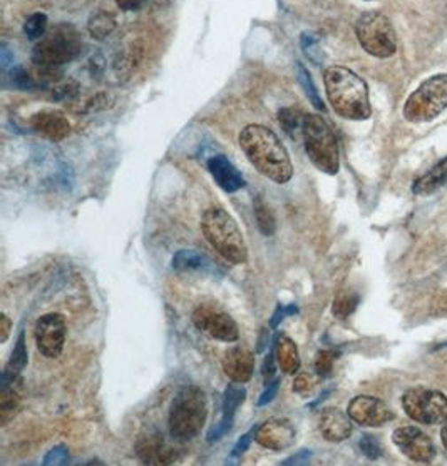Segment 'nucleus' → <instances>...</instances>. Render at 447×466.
<instances>
[{"mask_svg":"<svg viewBox=\"0 0 447 466\" xmlns=\"http://www.w3.org/2000/svg\"><path fill=\"white\" fill-rule=\"evenodd\" d=\"M67 463H69V450L64 445H58L51 448L45 453L44 462H43L44 466L67 465Z\"/></svg>","mask_w":447,"mask_h":466,"instance_id":"473e14b6","label":"nucleus"},{"mask_svg":"<svg viewBox=\"0 0 447 466\" xmlns=\"http://www.w3.org/2000/svg\"><path fill=\"white\" fill-rule=\"evenodd\" d=\"M30 126L39 136L52 143L64 141L71 134V124L67 117L54 109H44L35 113L30 117Z\"/></svg>","mask_w":447,"mask_h":466,"instance_id":"dca6fc26","label":"nucleus"},{"mask_svg":"<svg viewBox=\"0 0 447 466\" xmlns=\"http://www.w3.org/2000/svg\"><path fill=\"white\" fill-rule=\"evenodd\" d=\"M358 447L369 460H377L382 454V447H380L379 439L372 435H362L360 441H358Z\"/></svg>","mask_w":447,"mask_h":466,"instance_id":"2f4dec72","label":"nucleus"},{"mask_svg":"<svg viewBox=\"0 0 447 466\" xmlns=\"http://www.w3.org/2000/svg\"><path fill=\"white\" fill-rule=\"evenodd\" d=\"M171 268L175 271H196V273H209L215 275L216 264H213L207 254L194 249H181L173 260Z\"/></svg>","mask_w":447,"mask_h":466,"instance_id":"412c9836","label":"nucleus"},{"mask_svg":"<svg viewBox=\"0 0 447 466\" xmlns=\"http://www.w3.org/2000/svg\"><path fill=\"white\" fill-rule=\"evenodd\" d=\"M247 398V390L243 388V383H230L226 386L224 394V420L233 423L237 409L243 405Z\"/></svg>","mask_w":447,"mask_h":466,"instance_id":"b1692460","label":"nucleus"},{"mask_svg":"<svg viewBox=\"0 0 447 466\" xmlns=\"http://www.w3.org/2000/svg\"><path fill=\"white\" fill-rule=\"evenodd\" d=\"M209 175H213L215 183L224 190V192H237L247 186V181L239 169L231 164V160L226 156H213L208 159Z\"/></svg>","mask_w":447,"mask_h":466,"instance_id":"6ab92c4d","label":"nucleus"},{"mask_svg":"<svg viewBox=\"0 0 447 466\" xmlns=\"http://www.w3.org/2000/svg\"><path fill=\"white\" fill-rule=\"evenodd\" d=\"M255 219H256V226L260 229V233L265 236H271L277 229V222H275V216L271 214L269 206L265 205L262 199H256L255 203Z\"/></svg>","mask_w":447,"mask_h":466,"instance_id":"cd10ccee","label":"nucleus"},{"mask_svg":"<svg viewBox=\"0 0 447 466\" xmlns=\"http://www.w3.org/2000/svg\"><path fill=\"white\" fill-rule=\"evenodd\" d=\"M349 416L352 418V422L362 424V426H382L392 422L396 418L394 411L388 408V405L373 396H356L347 408Z\"/></svg>","mask_w":447,"mask_h":466,"instance_id":"ddd939ff","label":"nucleus"},{"mask_svg":"<svg viewBox=\"0 0 447 466\" xmlns=\"http://www.w3.org/2000/svg\"><path fill=\"white\" fill-rule=\"evenodd\" d=\"M275 358L277 364L282 369L285 375H297L302 366L300 353H298L297 345L290 336L278 335L275 339Z\"/></svg>","mask_w":447,"mask_h":466,"instance_id":"aec40b11","label":"nucleus"},{"mask_svg":"<svg viewBox=\"0 0 447 466\" xmlns=\"http://www.w3.org/2000/svg\"><path fill=\"white\" fill-rule=\"evenodd\" d=\"M116 27H118L116 17L107 11L94 12L88 22L90 37L96 41H105L106 37H109Z\"/></svg>","mask_w":447,"mask_h":466,"instance_id":"5701e85b","label":"nucleus"},{"mask_svg":"<svg viewBox=\"0 0 447 466\" xmlns=\"http://www.w3.org/2000/svg\"><path fill=\"white\" fill-rule=\"evenodd\" d=\"M275 350L270 351L269 354L265 356V361H263V368H262V373H263V378L265 381H270L275 375Z\"/></svg>","mask_w":447,"mask_h":466,"instance_id":"a19ab883","label":"nucleus"},{"mask_svg":"<svg viewBox=\"0 0 447 466\" xmlns=\"http://www.w3.org/2000/svg\"><path fill=\"white\" fill-rule=\"evenodd\" d=\"M278 386H280V378L271 379L269 384H267L265 392H263L262 396L258 398V403H256V407H260V408H262V407H267L269 403H271V401H273V398H275L277 393H278Z\"/></svg>","mask_w":447,"mask_h":466,"instance_id":"c9c22d12","label":"nucleus"},{"mask_svg":"<svg viewBox=\"0 0 447 466\" xmlns=\"http://www.w3.org/2000/svg\"><path fill=\"white\" fill-rule=\"evenodd\" d=\"M20 407V394L15 386H2L0 393V426L11 422Z\"/></svg>","mask_w":447,"mask_h":466,"instance_id":"393cba45","label":"nucleus"},{"mask_svg":"<svg viewBox=\"0 0 447 466\" xmlns=\"http://www.w3.org/2000/svg\"><path fill=\"white\" fill-rule=\"evenodd\" d=\"M297 313L298 307H295V305H290V307H284V305H280V307H277L275 315L271 316V320H270V326H271V328H277V326L280 324V321H284L286 316L297 315Z\"/></svg>","mask_w":447,"mask_h":466,"instance_id":"4c0bfd02","label":"nucleus"},{"mask_svg":"<svg viewBox=\"0 0 447 466\" xmlns=\"http://www.w3.org/2000/svg\"><path fill=\"white\" fill-rule=\"evenodd\" d=\"M300 44H302V49L307 52V56L315 60V52H318V49H317V45L318 44H317V39L313 37L312 34L303 32L302 37H300ZM315 62H317V60H315Z\"/></svg>","mask_w":447,"mask_h":466,"instance_id":"58836bf2","label":"nucleus"},{"mask_svg":"<svg viewBox=\"0 0 447 466\" xmlns=\"http://www.w3.org/2000/svg\"><path fill=\"white\" fill-rule=\"evenodd\" d=\"M447 184V156L435 164L429 173L419 177L412 186V192L418 196H429Z\"/></svg>","mask_w":447,"mask_h":466,"instance_id":"4be33fe9","label":"nucleus"},{"mask_svg":"<svg viewBox=\"0 0 447 466\" xmlns=\"http://www.w3.org/2000/svg\"><path fill=\"white\" fill-rule=\"evenodd\" d=\"M324 84L328 103L339 116L349 120H365L372 116L367 82L349 67H327Z\"/></svg>","mask_w":447,"mask_h":466,"instance_id":"f03ea898","label":"nucleus"},{"mask_svg":"<svg viewBox=\"0 0 447 466\" xmlns=\"http://www.w3.org/2000/svg\"><path fill=\"white\" fill-rule=\"evenodd\" d=\"M11 77H12V82H14L15 86H19L20 89L35 88V79H32L30 74L24 67H20V66H17L15 69H12Z\"/></svg>","mask_w":447,"mask_h":466,"instance_id":"72a5a7b5","label":"nucleus"},{"mask_svg":"<svg viewBox=\"0 0 447 466\" xmlns=\"http://www.w3.org/2000/svg\"><path fill=\"white\" fill-rule=\"evenodd\" d=\"M392 441L405 458L416 463H429L435 458L433 439L416 426H401L392 433Z\"/></svg>","mask_w":447,"mask_h":466,"instance_id":"f8f14e48","label":"nucleus"},{"mask_svg":"<svg viewBox=\"0 0 447 466\" xmlns=\"http://www.w3.org/2000/svg\"><path fill=\"white\" fill-rule=\"evenodd\" d=\"M302 137L305 152L313 166L324 175H335L341 169V151L335 132L318 114H305Z\"/></svg>","mask_w":447,"mask_h":466,"instance_id":"39448f33","label":"nucleus"},{"mask_svg":"<svg viewBox=\"0 0 447 466\" xmlns=\"http://www.w3.org/2000/svg\"><path fill=\"white\" fill-rule=\"evenodd\" d=\"M224 375L235 383H248L255 373L254 351L245 346L230 348L224 354Z\"/></svg>","mask_w":447,"mask_h":466,"instance_id":"a211bd4d","label":"nucleus"},{"mask_svg":"<svg viewBox=\"0 0 447 466\" xmlns=\"http://www.w3.org/2000/svg\"><path fill=\"white\" fill-rule=\"evenodd\" d=\"M447 107V74L426 79L404 104V119L412 124L431 122Z\"/></svg>","mask_w":447,"mask_h":466,"instance_id":"0eeeda50","label":"nucleus"},{"mask_svg":"<svg viewBox=\"0 0 447 466\" xmlns=\"http://www.w3.org/2000/svg\"><path fill=\"white\" fill-rule=\"evenodd\" d=\"M367 2H371V0H367Z\"/></svg>","mask_w":447,"mask_h":466,"instance_id":"49530a36","label":"nucleus"},{"mask_svg":"<svg viewBox=\"0 0 447 466\" xmlns=\"http://www.w3.org/2000/svg\"><path fill=\"white\" fill-rule=\"evenodd\" d=\"M303 119H305V114H302L298 109H294V107H286L278 113V122L290 137H297L298 132H302Z\"/></svg>","mask_w":447,"mask_h":466,"instance_id":"bb28decb","label":"nucleus"},{"mask_svg":"<svg viewBox=\"0 0 447 466\" xmlns=\"http://www.w3.org/2000/svg\"><path fill=\"white\" fill-rule=\"evenodd\" d=\"M358 301H360V299H358L356 292H341V294L335 298V301H333L332 311H333V315H335L337 318L345 320V318H349V316L356 311V307H358Z\"/></svg>","mask_w":447,"mask_h":466,"instance_id":"c756f323","label":"nucleus"},{"mask_svg":"<svg viewBox=\"0 0 447 466\" xmlns=\"http://www.w3.org/2000/svg\"><path fill=\"white\" fill-rule=\"evenodd\" d=\"M201 231L207 241L231 264L248 260V248L235 218L222 207H211L201 218Z\"/></svg>","mask_w":447,"mask_h":466,"instance_id":"20e7f679","label":"nucleus"},{"mask_svg":"<svg viewBox=\"0 0 447 466\" xmlns=\"http://www.w3.org/2000/svg\"><path fill=\"white\" fill-rule=\"evenodd\" d=\"M297 75L298 82H300L302 89L305 90V94H307V97L310 99V103L313 104V107H315V109H318V111H325V104H324L322 97H320V94H318V90H317V88H315L312 74L309 73V71L305 69V66H303V64H300V62H298Z\"/></svg>","mask_w":447,"mask_h":466,"instance_id":"a878e982","label":"nucleus"},{"mask_svg":"<svg viewBox=\"0 0 447 466\" xmlns=\"http://www.w3.org/2000/svg\"><path fill=\"white\" fill-rule=\"evenodd\" d=\"M82 50V37L71 24H58L45 32L32 49V62L37 67H60L73 62Z\"/></svg>","mask_w":447,"mask_h":466,"instance_id":"423d86ee","label":"nucleus"},{"mask_svg":"<svg viewBox=\"0 0 447 466\" xmlns=\"http://www.w3.org/2000/svg\"><path fill=\"white\" fill-rule=\"evenodd\" d=\"M135 452L145 465H171L176 460V450L169 447L160 433L137 438Z\"/></svg>","mask_w":447,"mask_h":466,"instance_id":"2eb2a0df","label":"nucleus"},{"mask_svg":"<svg viewBox=\"0 0 447 466\" xmlns=\"http://www.w3.org/2000/svg\"><path fill=\"white\" fill-rule=\"evenodd\" d=\"M208 418V398L200 386H183L179 390L168 416L169 433L176 441H192L200 435Z\"/></svg>","mask_w":447,"mask_h":466,"instance_id":"7ed1b4c3","label":"nucleus"},{"mask_svg":"<svg viewBox=\"0 0 447 466\" xmlns=\"http://www.w3.org/2000/svg\"><path fill=\"white\" fill-rule=\"evenodd\" d=\"M315 386V378L307 375V373H300L295 381H294V392L300 394L310 393Z\"/></svg>","mask_w":447,"mask_h":466,"instance_id":"e433bc0d","label":"nucleus"},{"mask_svg":"<svg viewBox=\"0 0 447 466\" xmlns=\"http://www.w3.org/2000/svg\"><path fill=\"white\" fill-rule=\"evenodd\" d=\"M441 439H443V445H444V448L447 450V423L444 424V428L441 430Z\"/></svg>","mask_w":447,"mask_h":466,"instance_id":"c03bdc74","label":"nucleus"},{"mask_svg":"<svg viewBox=\"0 0 447 466\" xmlns=\"http://www.w3.org/2000/svg\"><path fill=\"white\" fill-rule=\"evenodd\" d=\"M310 458H312L310 450H300L294 456H290V458H286L285 462H282V465H307L310 462Z\"/></svg>","mask_w":447,"mask_h":466,"instance_id":"ea45409f","label":"nucleus"},{"mask_svg":"<svg viewBox=\"0 0 447 466\" xmlns=\"http://www.w3.org/2000/svg\"><path fill=\"white\" fill-rule=\"evenodd\" d=\"M66 320L59 313H49L35 322V345L45 358H59L66 343Z\"/></svg>","mask_w":447,"mask_h":466,"instance_id":"9b49d317","label":"nucleus"},{"mask_svg":"<svg viewBox=\"0 0 447 466\" xmlns=\"http://www.w3.org/2000/svg\"><path fill=\"white\" fill-rule=\"evenodd\" d=\"M239 147L255 169L277 184L294 177V164L275 132L262 124H248L239 132Z\"/></svg>","mask_w":447,"mask_h":466,"instance_id":"f257e3e1","label":"nucleus"},{"mask_svg":"<svg viewBox=\"0 0 447 466\" xmlns=\"http://www.w3.org/2000/svg\"><path fill=\"white\" fill-rule=\"evenodd\" d=\"M437 348H447V341L441 343V345H437Z\"/></svg>","mask_w":447,"mask_h":466,"instance_id":"a18cd8bd","label":"nucleus"},{"mask_svg":"<svg viewBox=\"0 0 447 466\" xmlns=\"http://www.w3.org/2000/svg\"><path fill=\"white\" fill-rule=\"evenodd\" d=\"M256 428H258V424L252 426V430H250L248 433H245L243 437L239 438L237 445H235V447H233V450H231V456H241L243 453L247 452V450L250 448V445H252V441L255 439Z\"/></svg>","mask_w":447,"mask_h":466,"instance_id":"f704fd0d","label":"nucleus"},{"mask_svg":"<svg viewBox=\"0 0 447 466\" xmlns=\"http://www.w3.org/2000/svg\"><path fill=\"white\" fill-rule=\"evenodd\" d=\"M47 15L44 12H34V14L27 17V20L24 22V34L27 35L30 41H39L43 39L47 32Z\"/></svg>","mask_w":447,"mask_h":466,"instance_id":"c85d7f7f","label":"nucleus"},{"mask_svg":"<svg viewBox=\"0 0 447 466\" xmlns=\"http://www.w3.org/2000/svg\"><path fill=\"white\" fill-rule=\"evenodd\" d=\"M318 430L322 437L330 443H341L347 438L352 437L354 424L349 413H343L342 409L328 407L320 411L318 415Z\"/></svg>","mask_w":447,"mask_h":466,"instance_id":"f3484780","label":"nucleus"},{"mask_svg":"<svg viewBox=\"0 0 447 466\" xmlns=\"http://www.w3.org/2000/svg\"><path fill=\"white\" fill-rule=\"evenodd\" d=\"M360 47L372 58H388L397 52V35L388 15L365 12L356 22Z\"/></svg>","mask_w":447,"mask_h":466,"instance_id":"6e6552de","label":"nucleus"},{"mask_svg":"<svg viewBox=\"0 0 447 466\" xmlns=\"http://www.w3.org/2000/svg\"><path fill=\"white\" fill-rule=\"evenodd\" d=\"M405 415L419 424H443L447 422V396L433 388H411L403 394Z\"/></svg>","mask_w":447,"mask_h":466,"instance_id":"1a4fd4ad","label":"nucleus"},{"mask_svg":"<svg viewBox=\"0 0 447 466\" xmlns=\"http://www.w3.org/2000/svg\"><path fill=\"white\" fill-rule=\"evenodd\" d=\"M116 5L120 7L121 11H126V12H135L139 11L148 0H114Z\"/></svg>","mask_w":447,"mask_h":466,"instance_id":"79ce46f5","label":"nucleus"},{"mask_svg":"<svg viewBox=\"0 0 447 466\" xmlns=\"http://www.w3.org/2000/svg\"><path fill=\"white\" fill-rule=\"evenodd\" d=\"M255 441L267 450L284 452L295 441V428L285 418H271L269 422L258 424Z\"/></svg>","mask_w":447,"mask_h":466,"instance_id":"4468645a","label":"nucleus"},{"mask_svg":"<svg viewBox=\"0 0 447 466\" xmlns=\"http://www.w3.org/2000/svg\"><path fill=\"white\" fill-rule=\"evenodd\" d=\"M193 324L211 339H218L224 343H235L239 341V324L235 320L216 307H198L193 313Z\"/></svg>","mask_w":447,"mask_h":466,"instance_id":"9d476101","label":"nucleus"},{"mask_svg":"<svg viewBox=\"0 0 447 466\" xmlns=\"http://www.w3.org/2000/svg\"><path fill=\"white\" fill-rule=\"evenodd\" d=\"M339 358V353H335L333 350H320L317 353L315 356V363H313V368H315V373L322 378H327L333 369V364L337 361Z\"/></svg>","mask_w":447,"mask_h":466,"instance_id":"7c9ffc66","label":"nucleus"},{"mask_svg":"<svg viewBox=\"0 0 447 466\" xmlns=\"http://www.w3.org/2000/svg\"><path fill=\"white\" fill-rule=\"evenodd\" d=\"M11 328H12V321L9 320V316L5 313L0 315V343H5L11 335Z\"/></svg>","mask_w":447,"mask_h":466,"instance_id":"37998d69","label":"nucleus"}]
</instances>
